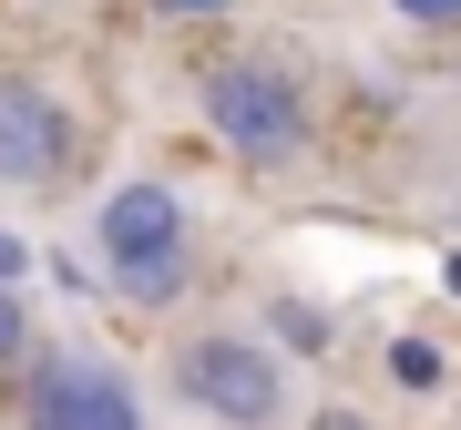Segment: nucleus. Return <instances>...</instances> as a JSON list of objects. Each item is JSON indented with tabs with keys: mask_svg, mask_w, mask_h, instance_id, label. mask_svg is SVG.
Masks as SVG:
<instances>
[{
	"mask_svg": "<svg viewBox=\"0 0 461 430\" xmlns=\"http://www.w3.org/2000/svg\"><path fill=\"white\" fill-rule=\"evenodd\" d=\"M205 133L236 154V165H287L308 154V93L277 62H215L205 72Z\"/></svg>",
	"mask_w": 461,
	"mask_h": 430,
	"instance_id": "nucleus-1",
	"label": "nucleus"
},
{
	"mask_svg": "<svg viewBox=\"0 0 461 430\" xmlns=\"http://www.w3.org/2000/svg\"><path fill=\"white\" fill-rule=\"evenodd\" d=\"M175 399L205 420H287V359L247 328H195L175 348Z\"/></svg>",
	"mask_w": 461,
	"mask_h": 430,
	"instance_id": "nucleus-2",
	"label": "nucleus"
},
{
	"mask_svg": "<svg viewBox=\"0 0 461 430\" xmlns=\"http://www.w3.org/2000/svg\"><path fill=\"white\" fill-rule=\"evenodd\" d=\"M21 420H41V430H133L144 390L103 348H32L21 359Z\"/></svg>",
	"mask_w": 461,
	"mask_h": 430,
	"instance_id": "nucleus-3",
	"label": "nucleus"
},
{
	"mask_svg": "<svg viewBox=\"0 0 461 430\" xmlns=\"http://www.w3.org/2000/svg\"><path fill=\"white\" fill-rule=\"evenodd\" d=\"M72 175V103L51 83L0 72V184H62Z\"/></svg>",
	"mask_w": 461,
	"mask_h": 430,
	"instance_id": "nucleus-4",
	"label": "nucleus"
},
{
	"mask_svg": "<svg viewBox=\"0 0 461 430\" xmlns=\"http://www.w3.org/2000/svg\"><path fill=\"white\" fill-rule=\"evenodd\" d=\"M93 236H103V266H123V256H165L185 246V195L175 184H113V195L93 205Z\"/></svg>",
	"mask_w": 461,
	"mask_h": 430,
	"instance_id": "nucleus-5",
	"label": "nucleus"
},
{
	"mask_svg": "<svg viewBox=\"0 0 461 430\" xmlns=\"http://www.w3.org/2000/svg\"><path fill=\"white\" fill-rule=\"evenodd\" d=\"M113 287H123L133 308H175L185 287H195V246H165V256H123V266H113Z\"/></svg>",
	"mask_w": 461,
	"mask_h": 430,
	"instance_id": "nucleus-6",
	"label": "nucleus"
},
{
	"mask_svg": "<svg viewBox=\"0 0 461 430\" xmlns=\"http://www.w3.org/2000/svg\"><path fill=\"white\" fill-rule=\"evenodd\" d=\"M390 380L411 390V399H430V390L451 380V348H441V338H420V328H411V338H390Z\"/></svg>",
	"mask_w": 461,
	"mask_h": 430,
	"instance_id": "nucleus-7",
	"label": "nucleus"
},
{
	"mask_svg": "<svg viewBox=\"0 0 461 430\" xmlns=\"http://www.w3.org/2000/svg\"><path fill=\"white\" fill-rule=\"evenodd\" d=\"M32 359V308H21V287L0 277V369H21Z\"/></svg>",
	"mask_w": 461,
	"mask_h": 430,
	"instance_id": "nucleus-8",
	"label": "nucleus"
},
{
	"mask_svg": "<svg viewBox=\"0 0 461 430\" xmlns=\"http://www.w3.org/2000/svg\"><path fill=\"white\" fill-rule=\"evenodd\" d=\"M411 31H461V0H390Z\"/></svg>",
	"mask_w": 461,
	"mask_h": 430,
	"instance_id": "nucleus-9",
	"label": "nucleus"
},
{
	"mask_svg": "<svg viewBox=\"0 0 461 430\" xmlns=\"http://www.w3.org/2000/svg\"><path fill=\"white\" fill-rule=\"evenodd\" d=\"M277 338H297V348H318V338H329V318H318V308H297V298H287V308H277Z\"/></svg>",
	"mask_w": 461,
	"mask_h": 430,
	"instance_id": "nucleus-10",
	"label": "nucleus"
},
{
	"mask_svg": "<svg viewBox=\"0 0 461 430\" xmlns=\"http://www.w3.org/2000/svg\"><path fill=\"white\" fill-rule=\"evenodd\" d=\"M144 11H165V21H226L236 0H144Z\"/></svg>",
	"mask_w": 461,
	"mask_h": 430,
	"instance_id": "nucleus-11",
	"label": "nucleus"
},
{
	"mask_svg": "<svg viewBox=\"0 0 461 430\" xmlns=\"http://www.w3.org/2000/svg\"><path fill=\"white\" fill-rule=\"evenodd\" d=\"M21 266H32V256H21V236H0V277H21Z\"/></svg>",
	"mask_w": 461,
	"mask_h": 430,
	"instance_id": "nucleus-12",
	"label": "nucleus"
},
{
	"mask_svg": "<svg viewBox=\"0 0 461 430\" xmlns=\"http://www.w3.org/2000/svg\"><path fill=\"white\" fill-rule=\"evenodd\" d=\"M451 298H461V256H451Z\"/></svg>",
	"mask_w": 461,
	"mask_h": 430,
	"instance_id": "nucleus-13",
	"label": "nucleus"
}]
</instances>
